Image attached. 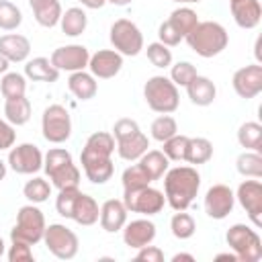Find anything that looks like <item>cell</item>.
Returning a JSON list of instances; mask_svg holds the SVG:
<instances>
[{"mask_svg": "<svg viewBox=\"0 0 262 262\" xmlns=\"http://www.w3.org/2000/svg\"><path fill=\"white\" fill-rule=\"evenodd\" d=\"M201 188V174L194 166L168 168L164 174V196L174 211H186Z\"/></svg>", "mask_w": 262, "mask_h": 262, "instance_id": "cell-1", "label": "cell"}, {"mask_svg": "<svg viewBox=\"0 0 262 262\" xmlns=\"http://www.w3.org/2000/svg\"><path fill=\"white\" fill-rule=\"evenodd\" d=\"M184 39L188 47L201 57H215L229 43V35L225 27L215 20H199L196 27Z\"/></svg>", "mask_w": 262, "mask_h": 262, "instance_id": "cell-2", "label": "cell"}, {"mask_svg": "<svg viewBox=\"0 0 262 262\" xmlns=\"http://www.w3.org/2000/svg\"><path fill=\"white\" fill-rule=\"evenodd\" d=\"M143 98L154 113L170 115L178 108L180 94L178 86L166 76H151L143 86Z\"/></svg>", "mask_w": 262, "mask_h": 262, "instance_id": "cell-3", "label": "cell"}, {"mask_svg": "<svg viewBox=\"0 0 262 262\" xmlns=\"http://www.w3.org/2000/svg\"><path fill=\"white\" fill-rule=\"evenodd\" d=\"M225 242L239 262H258L262 258V239L246 223H233L225 233Z\"/></svg>", "mask_w": 262, "mask_h": 262, "instance_id": "cell-4", "label": "cell"}, {"mask_svg": "<svg viewBox=\"0 0 262 262\" xmlns=\"http://www.w3.org/2000/svg\"><path fill=\"white\" fill-rule=\"evenodd\" d=\"M45 227L47 225H45L43 211L39 207H35V203L25 205L16 213V223L10 229V239H18V242H27V244L35 246L43 239Z\"/></svg>", "mask_w": 262, "mask_h": 262, "instance_id": "cell-5", "label": "cell"}, {"mask_svg": "<svg viewBox=\"0 0 262 262\" xmlns=\"http://www.w3.org/2000/svg\"><path fill=\"white\" fill-rule=\"evenodd\" d=\"M111 43L121 55L135 57L143 49V35L139 27L129 18H119L111 25Z\"/></svg>", "mask_w": 262, "mask_h": 262, "instance_id": "cell-6", "label": "cell"}, {"mask_svg": "<svg viewBox=\"0 0 262 262\" xmlns=\"http://www.w3.org/2000/svg\"><path fill=\"white\" fill-rule=\"evenodd\" d=\"M123 205L127 211L131 213H141V215H158L164 205H166V196L162 190L154 188V186H141V188H133V190H125L123 192Z\"/></svg>", "mask_w": 262, "mask_h": 262, "instance_id": "cell-7", "label": "cell"}, {"mask_svg": "<svg viewBox=\"0 0 262 262\" xmlns=\"http://www.w3.org/2000/svg\"><path fill=\"white\" fill-rule=\"evenodd\" d=\"M43 242H45L47 250L59 260H72L78 254V248H80L78 235L70 227H66L63 223L47 225L45 233H43Z\"/></svg>", "mask_w": 262, "mask_h": 262, "instance_id": "cell-8", "label": "cell"}, {"mask_svg": "<svg viewBox=\"0 0 262 262\" xmlns=\"http://www.w3.org/2000/svg\"><path fill=\"white\" fill-rule=\"evenodd\" d=\"M41 131L49 143H63L72 135V119L66 106L49 104L41 117Z\"/></svg>", "mask_w": 262, "mask_h": 262, "instance_id": "cell-9", "label": "cell"}, {"mask_svg": "<svg viewBox=\"0 0 262 262\" xmlns=\"http://www.w3.org/2000/svg\"><path fill=\"white\" fill-rule=\"evenodd\" d=\"M235 201L248 213L254 227H262V182L258 178L244 180L235 190Z\"/></svg>", "mask_w": 262, "mask_h": 262, "instance_id": "cell-10", "label": "cell"}, {"mask_svg": "<svg viewBox=\"0 0 262 262\" xmlns=\"http://www.w3.org/2000/svg\"><path fill=\"white\" fill-rule=\"evenodd\" d=\"M88 59H90V51L84 45L72 43V45H63L51 51V66L57 68L59 72H80L88 68Z\"/></svg>", "mask_w": 262, "mask_h": 262, "instance_id": "cell-11", "label": "cell"}, {"mask_svg": "<svg viewBox=\"0 0 262 262\" xmlns=\"http://www.w3.org/2000/svg\"><path fill=\"white\" fill-rule=\"evenodd\" d=\"M8 166L16 174H35L43 168V154L35 143H18L8 151Z\"/></svg>", "mask_w": 262, "mask_h": 262, "instance_id": "cell-12", "label": "cell"}, {"mask_svg": "<svg viewBox=\"0 0 262 262\" xmlns=\"http://www.w3.org/2000/svg\"><path fill=\"white\" fill-rule=\"evenodd\" d=\"M205 213L211 219H225L235 205V192L227 184H213L205 194Z\"/></svg>", "mask_w": 262, "mask_h": 262, "instance_id": "cell-13", "label": "cell"}, {"mask_svg": "<svg viewBox=\"0 0 262 262\" xmlns=\"http://www.w3.org/2000/svg\"><path fill=\"white\" fill-rule=\"evenodd\" d=\"M233 90L239 98H254L262 92V66L260 63H250L244 66L239 70H235L233 78H231Z\"/></svg>", "mask_w": 262, "mask_h": 262, "instance_id": "cell-14", "label": "cell"}, {"mask_svg": "<svg viewBox=\"0 0 262 262\" xmlns=\"http://www.w3.org/2000/svg\"><path fill=\"white\" fill-rule=\"evenodd\" d=\"M123 68V55L115 49H98L88 59V70L94 78L108 80L115 78Z\"/></svg>", "mask_w": 262, "mask_h": 262, "instance_id": "cell-15", "label": "cell"}, {"mask_svg": "<svg viewBox=\"0 0 262 262\" xmlns=\"http://www.w3.org/2000/svg\"><path fill=\"white\" fill-rule=\"evenodd\" d=\"M115 149H117V141H115L113 133L96 131L86 139V143L82 147V154H80V162L98 160V158H111Z\"/></svg>", "mask_w": 262, "mask_h": 262, "instance_id": "cell-16", "label": "cell"}, {"mask_svg": "<svg viewBox=\"0 0 262 262\" xmlns=\"http://www.w3.org/2000/svg\"><path fill=\"white\" fill-rule=\"evenodd\" d=\"M156 237V225L149 219H133L123 225V242L129 248H143Z\"/></svg>", "mask_w": 262, "mask_h": 262, "instance_id": "cell-17", "label": "cell"}, {"mask_svg": "<svg viewBox=\"0 0 262 262\" xmlns=\"http://www.w3.org/2000/svg\"><path fill=\"white\" fill-rule=\"evenodd\" d=\"M229 10L237 27L256 29L262 18L260 0H229Z\"/></svg>", "mask_w": 262, "mask_h": 262, "instance_id": "cell-18", "label": "cell"}, {"mask_svg": "<svg viewBox=\"0 0 262 262\" xmlns=\"http://www.w3.org/2000/svg\"><path fill=\"white\" fill-rule=\"evenodd\" d=\"M127 209L123 205V201L119 199H108L102 203L100 207V227L108 233H117L123 229V225L127 223Z\"/></svg>", "mask_w": 262, "mask_h": 262, "instance_id": "cell-19", "label": "cell"}, {"mask_svg": "<svg viewBox=\"0 0 262 262\" xmlns=\"http://www.w3.org/2000/svg\"><path fill=\"white\" fill-rule=\"evenodd\" d=\"M29 53H31V41L25 35L8 33L0 37V55H4L10 63L27 61Z\"/></svg>", "mask_w": 262, "mask_h": 262, "instance_id": "cell-20", "label": "cell"}, {"mask_svg": "<svg viewBox=\"0 0 262 262\" xmlns=\"http://www.w3.org/2000/svg\"><path fill=\"white\" fill-rule=\"evenodd\" d=\"M184 88H186V94H188L190 102L196 104V106H209L217 96V88L207 76L196 74Z\"/></svg>", "mask_w": 262, "mask_h": 262, "instance_id": "cell-21", "label": "cell"}, {"mask_svg": "<svg viewBox=\"0 0 262 262\" xmlns=\"http://www.w3.org/2000/svg\"><path fill=\"white\" fill-rule=\"evenodd\" d=\"M68 88H70V92H72L76 98H80V100H90V98H94V94H96V90H98V84H96V78H94L90 72L80 70V72H72V74H70V78H68Z\"/></svg>", "mask_w": 262, "mask_h": 262, "instance_id": "cell-22", "label": "cell"}, {"mask_svg": "<svg viewBox=\"0 0 262 262\" xmlns=\"http://www.w3.org/2000/svg\"><path fill=\"white\" fill-rule=\"evenodd\" d=\"M147 147H149V139L143 131H137L131 137H125V139L117 141V154H119V158H123L127 162L139 160L147 151Z\"/></svg>", "mask_w": 262, "mask_h": 262, "instance_id": "cell-23", "label": "cell"}, {"mask_svg": "<svg viewBox=\"0 0 262 262\" xmlns=\"http://www.w3.org/2000/svg\"><path fill=\"white\" fill-rule=\"evenodd\" d=\"M98 217H100V207H98L96 199L90 196V194L80 192V196H78V201H76V205H74L72 219H74L78 225H86V227H88V225H94V223L98 221Z\"/></svg>", "mask_w": 262, "mask_h": 262, "instance_id": "cell-24", "label": "cell"}, {"mask_svg": "<svg viewBox=\"0 0 262 262\" xmlns=\"http://www.w3.org/2000/svg\"><path fill=\"white\" fill-rule=\"evenodd\" d=\"M25 76L31 78L33 82H57L59 70L51 66L47 57H33L25 63Z\"/></svg>", "mask_w": 262, "mask_h": 262, "instance_id": "cell-25", "label": "cell"}, {"mask_svg": "<svg viewBox=\"0 0 262 262\" xmlns=\"http://www.w3.org/2000/svg\"><path fill=\"white\" fill-rule=\"evenodd\" d=\"M31 113H33V106H31V100L27 96L8 98L4 102V119L14 127H20V125L29 123Z\"/></svg>", "mask_w": 262, "mask_h": 262, "instance_id": "cell-26", "label": "cell"}, {"mask_svg": "<svg viewBox=\"0 0 262 262\" xmlns=\"http://www.w3.org/2000/svg\"><path fill=\"white\" fill-rule=\"evenodd\" d=\"M59 25H61V31H63L68 37H78V35H82V33L86 31V27H88V16H86L84 8L72 6V8H68L66 12H61Z\"/></svg>", "mask_w": 262, "mask_h": 262, "instance_id": "cell-27", "label": "cell"}, {"mask_svg": "<svg viewBox=\"0 0 262 262\" xmlns=\"http://www.w3.org/2000/svg\"><path fill=\"white\" fill-rule=\"evenodd\" d=\"M84 174L92 184H104L106 180H111L113 172H115V164L111 158H98V160H88L82 162Z\"/></svg>", "mask_w": 262, "mask_h": 262, "instance_id": "cell-28", "label": "cell"}, {"mask_svg": "<svg viewBox=\"0 0 262 262\" xmlns=\"http://www.w3.org/2000/svg\"><path fill=\"white\" fill-rule=\"evenodd\" d=\"M137 162L143 166V170L149 174L151 180H160L170 166V160L164 156L162 149H147Z\"/></svg>", "mask_w": 262, "mask_h": 262, "instance_id": "cell-29", "label": "cell"}, {"mask_svg": "<svg viewBox=\"0 0 262 262\" xmlns=\"http://www.w3.org/2000/svg\"><path fill=\"white\" fill-rule=\"evenodd\" d=\"M237 141L242 147L260 151L262 149V125L258 121H246L237 129Z\"/></svg>", "mask_w": 262, "mask_h": 262, "instance_id": "cell-30", "label": "cell"}, {"mask_svg": "<svg viewBox=\"0 0 262 262\" xmlns=\"http://www.w3.org/2000/svg\"><path fill=\"white\" fill-rule=\"evenodd\" d=\"M211 158H213V143L207 137H190L184 162L192 166H201V164H207Z\"/></svg>", "mask_w": 262, "mask_h": 262, "instance_id": "cell-31", "label": "cell"}, {"mask_svg": "<svg viewBox=\"0 0 262 262\" xmlns=\"http://www.w3.org/2000/svg\"><path fill=\"white\" fill-rule=\"evenodd\" d=\"M235 168L242 176L260 178L262 176V156H260V151H252V149L242 151L235 160Z\"/></svg>", "mask_w": 262, "mask_h": 262, "instance_id": "cell-32", "label": "cell"}, {"mask_svg": "<svg viewBox=\"0 0 262 262\" xmlns=\"http://www.w3.org/2000/svg\"><path fill=\"white\" fill-rule=\"evenodd\" d=\"M168 20H170V25H172L182 37H186V35L196 27L199 16H196V12H194L192 8H188V6H180V8L172 10V14H170Z\"/></svg>", "mask_w": 262, "mask_h": 262, "instance_id": "cell-33", "label": "cell"}, {"mask_svg": "<svg viewBox=\"0 0 262 262\" xmlns=\"http://www.w3.org/2000/svg\"><path fill=\"white\" fill-rule=\"evenodd\" d=\"M25 90H27V78L18 72H6L0 80V92L2 96L8 100V98H18V96H25Z\"/></svg>", "mask_w": 262, "mask_h": 262, "instance_id": "cell-34", "label": "cell"}, {"mask_svg": "<svg viewBox=\"0 0 262 262\" xmlns=\"http://www.w3.org/2000/svg\"><path fill=\"white\" fill-rule=\"evenodd\" d=\"M61 12H63V10H61L59 0H51V2H45V4L33 8L35 20H37L41 27H47V29H51V27H55V25L59 23Z\"/></svg>", "mask_w": 262, "mask_h": 262, "instance_id": "cell-35", "label": "cell"}, {"mask_svg": "<svg viewBox=\"0 0 262 262\" xmlns=\"http://www.w3.org/2000/svg\"><path fill=\"white\" fill-rule=\"evenodd\" d=\"M49 180L55 188H68V186H78L80 184V170L74 162H68L66 166L57 168L55 172L49 174Z\"/></svg>", "mask_w": 262, "mask_h": 262, "instance_id": "cell-36", "label": "cell"}, {"mask_svg": "<svg viewBox=\"0 0 262 262\" xmlns=\"http://www.w3.org/2000/svg\"><path fill=\"white\" fill-rule=\"evenodd\" d=\"M170 229H172V235L178 237V239H188L194 235L196 231V223L192 219L190 213H184V211H176L170 219Z\"/></svg>", "mask_w": 262, "mask_h": 262, "instance_id": "cell-37", "label": "cell"}, {"mask_svg": "<svg viewBox=\"0 0 262 262\" xmlns=\"http://www.w3.org/2000/svg\"><path fill=\"white\" fill-rule=\"evenodd\" d=\"M121 182H123V190H133V188L147 186V184H151L154 180H151L149 174L143 170V166L137 162V164H131L129 168H125V172H123V176H121Z\"/></svg>", "mask_w": 262, "mask_h": 262, "instance_id": "cell-38", "label": "cell"}, {"mask_svg": "<svg viewBox=\"0 0 262 262\" xmlns=\"http://www.w3.org/2000/svg\"><path fill=\"white\" fill-rule=\"evenodd\" d=\"M23 194H25L27 201H31V203H35V205L45 203V201L49 199V194H51V184H49L45 178L35 176V178H31V180L23 186Z\"/></svg>", "mask_w": 262, "mask_h": 262, "instance_id": "cell-39", "label": "cell"}, {"mask_svg": "<svg viewBox=\"0 0 262 262\" xmlns=\"http://www.w3.org/2000/svg\"><path fill=\"white\" fill-rule=\"evenodd\" d=\"M188 141H190V137H186V135H172L170 139H166V141H162V151H164V156L168 158V160H174V162H182V160H186V151H188Z\"/></svg>", "mask_w": 262, "mask_h": 262, "instance_id": "cell-40", "label": "cell"}, {"mask_svg": "<svg viewBox=\"0 0 262 262\" xmlns=\"http://www.w3.org/2000/svg\"><path fill=\"white\" fill-rule=\"evenodd\" d=\"M149 131H151V137L162 143V141H166V139H170L172 135L178 133V125H176V119H174V117H170V115H160V117L154 119Z\"/></svg>", "mask_w": 262, "mask_h": 262, "instance_id": "cell-41", "label": "cell"}, {"mask_svg": "<svg viewBox=\"0 0 262 262\" xmlns=\"http://www.w3.org/2000/svg\"><path fill=\"white\" fill-rule=\"evenodd\" d=\"M80 188L78 186H68V188H59V194L55 199V211L57 215L66 217V219H72V213H74V205L80 196Z\"/></svg>", "mask_w": 262, "mask_h": 262, "instance_id": "cell-42", "label": "cell"}, {"mask_svg": "<svg viewBox=\"0 0 262 262\" xmlns=\"http://www.w3.org/2000/svg\"><path fill=\"white\" fill-rule=\"evenodd\" d=\"M23 23V12L10 0H0V29L14 31Z\"/></svg>", "mask_w": 262, "mask_h": 262, "instance_id": "cell-43", "label": "cell"}, {"mask_svg": "<svg viewBox=\"0 0 262 262\" xmlns=\"http://www.w3.org/2000/svg\"><path fill=\"white\" fill-rule=\"evenodd\" d=\"M68 162H74V160H72V154H70L68 149H63V147H51V149L43 156V170H45V174L49 176L51 172H55L57 168L66 166Z\"/></svg>", "mask_w": 262, "mask_h": 262, "instance_id": "cell-44", "label": "cell"}, {"mask_svg": "<svg viewBox=\"0 0 262 262\" xmlns=\"http://www.w3.org/2000/svg\"><path fill=\"white\" fill-rule=\"evenodd\" d=\"M145 53H147L149 63L156 66V68H168V66H172V51L164 43H160V41L149 43L145 47Z\"/></svg>", "mask_w": 262, "mask_h": 262, "instance_id": "cell-45", "label": "cell"}, {"mask_svg": "<svg viewBox=\"0 0 262 262\" xmlns=\"http://www.w3.org/2000/svg\"><path fill=\"white\" fill-rule=\"evenodd\" d=\"M196 76V68L190 61H178L170 68V80L176 86H186Z\"/></svg>", "mask_w": 262, "mask_h": 262, "instance_id": "cell-46", "label": "cell"}, {"mask_svg": "<svg viewBox=\"0 0 262 262\" xmlns=\"http://www.w3.org/2000/svg\"><path fill=\"white\" fill-rule=\"evenodd\" d=\"M6 258H8V262H33L31 244L12 239V244H10L8 252H6Z\"/></svg>", "mask_w": 262, "mask_h": 262, "instance_id": "cell-47", "label": "cell"}, {"mask_svg": "<svg viewBox=\"0 0 262 262\" xmlns=\"http://www.w3.org/2000/svg\"><path fill=\"white\" fill-rule=\"evenodd\" d=\"M137 131H141V129H139L137 121H133V119H119L113 125V137H115V141H121L125 137H131Z\"/></svg>", "mask_w": 262, "mask_h": 262, "instance_id": "cell-48", "label": "cell"}, {"mask_svg": "<svg viewBox=\"0 0 262 262\" xmlns=\"http://www.w3.org/2000/svg\"><path fill=\"white\" fill-rule=\"evenodd\" d=\"M158 37H160V43H164L166 47H176L184 37L170 25V20H164L158 29Z\"/></svg>", "mask_w": 262, "mask_h": 262, "instance_id": "cell-49", "label": "cell"}, {"mask_svg": "<svg viewBox=\"0 0 262 262\" xmlns=\"http://www.w3.org/2000/svg\"><path fill=\"white\" fill-rule=\"evenodd\" d=\"M16 141V131L14 125H10L6 119H0V151L10 149Z\"/></svg>", "mask_w": 262, "mask_h": 262, "instance_id": "cell-50", "label": "cell"}, {"mask_svg": "<svg viewBox=\"0 0 262 262\" xmlns=\"http://www.w3.org/2000/svg\"><path fill=\"white\" fill-rule=\"evenodd\" d=\"M135 260H141V262H164V252L158 248V246H143L139 248Z\"/></svg>", "mask_w": 262, "mask_h": 262, "instance_id": "cell-51", "label": "cell"}, {"mask_svg": "<svg viewBox=\"0 0 262 262\" xmlns=\"http://www.w3.org/2000/svg\"><path fill=\"white\" fill-rule=\"evenodd\" d=\"M82 2V6H86V8H102L104 4H106V0H80Z\"/></svg>", "mask_w": 262, "mask_h": 262, "instance_id": "cell-52", "label": "cell"}, {"mask_svg": "<svg viewBox=\"0 0 262 262\" xmlns=\"http://www.w3.org/2000/svg\"><path fill=\"white\" fill-rule=\"evenodd\" d=\"M180 260H186V262H194V256L192 254H186V252H178L172 256V262H180Z\"/></svg>", "mask_w": 262, "mask_h": 262, "instance_id": "cell-53", "label": "cell"}, {"mask_svg": "<svg viewBox=\"0 0 262 262\" xmlns=\"http://www.w3.org/2000/svg\"><path fill=\"white\" fill-rule=\"evenodd\" d=\"M215 260H229V262H237V256L233 252H223V254H217Z\"/></svg>", "mask_w": 262, "mask_h": 262, "instance_id": "cell-54", "label": "cell"}, {"mask_svg": "<svg viewBox=\"0 0 262 262\" xmlns=\"http://www.w3.org/2000/svg\"><path fill=\"white\" fill-rule=\"evenodd\" d=\"M8 68H10V61H8L4 55H0V74H6Z\"/></svg>", "mask_w": 262, "mask_h": 262, "instance_id": "cell-55", "label": "cell"}, {"mask_svg": "<svg viewBox=\"0 0 262 262\" xmlns=\"http://www.w3.org/2000/svg\"><path fill=\"white\" fill-rule=\"evenodd\" d=\"M106 2H111V4H115V6H127L131 0H106Z\"/></svg>", "mask_w": 262, "mask_h": 262, "instance_id": "cell-56", "label": "cell"}, {"mask_svg": "<svg viewBox=\"0 0 262 262\" xmlns=\"http://www.w3.org/2000/svg\"><path fill=\"white\" fill-rule=\"evenodd\" d=\"M45 2H51V0H29L31 8H35V6H41V4H45Z\"/></svg>", "mask_w": 262, "mask_h": 262, "instance_id": "cell-57", "label": "cell"}, {"mask_svg": "<svg viewBox=\"0 0 262 262\" xmlns=\"http://www.w3.org/2000/svg\"><path fill=\"white\" fill-rule=\"evenodd\" d=\"M4 176H6V164L0 160V180H4Z\"/></svg>", "mask_w": 262, "mask_h": 262, "instance_id": "cell-58", "label": "cell"}, {"mask_svg": "<svg viewBox=\"0 0 262 262\" xmlns=\"http://www.w3.org/2000/svg\"><path fill=\"white\" fill-rule=\"evenodd\" d=\"M172 2H178V4H194V2H201V0H172Z\"/></svg>", "mask_w": 262, "mask_h": 262, "instance_id": "cell-59", "label": "cell"}, {"mask_svg": "<svg viewBox=\"0 0 262 262\" xmlns=\"http://www.w3.org/2000/svg\"><path fill=\"white\" fill-rule=\"evenodd\" d=\"M4 252H6V246H4V239L0 237V258L4 256Z\"/></svg>", "mask_w": 262, "mask_h": 262, "instance_id": "cell-60", "label": "cell"}]
</instances>
